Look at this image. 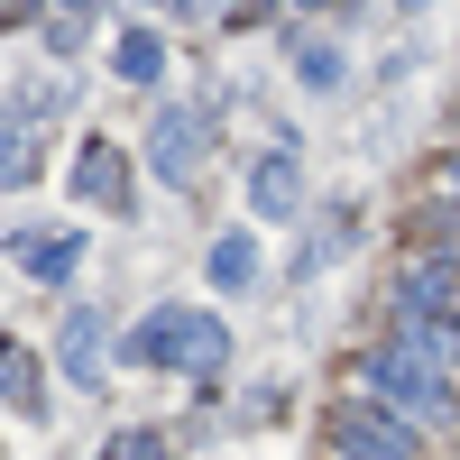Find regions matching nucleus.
Segmentation results:
<instances>
[{
	"instance_id": "1",
	"label": "nucleus",
	"mask_w": 460,
	"mask_h": 460,
	"mask_svg": "<svg viewBox=\"0 0 460 460\" xmlns=\"http://www.w3.org/2000/svg\"><path fill=\"white\" fill-rule=\"evenodd\" d=\"M129 359L212 377V368L230 359V332H221V314H203V304H157V314H147V323L129 332Z\"/></svg>"
},
{
	"instance_id": "13",
	"label": "nucleus",
	"mask_w": 460,
	"mask_h": 460,
	"mask_svg": "<svg viewBox=\"0 0 460 460\" xmlns=\"http://www.w3.org/2000/svg\"><path fill=\"white\" fill-rule=\"evenodd\" d=\"M65 267H84V240H74V230H56V240H28V277H65Z\"/></svg>"
},
{
	"instance_id": "3",
	"label": "nucleus",
	"mask_w": 460,
	"mask_h": 460,
	"mask_svg": "<svg viewBox=\"0 0 460 460\" xmlns=\"http://www.w3.org/2000/svg\"><path fill=\"white\" fill-rule=\"evenodd\" d=\"M203 111H157V129H147V166L166 184H203Z\"/></svg>"
},
{
	"instance_id": "8",
	"label": "nucleus",
	"mask_w": 460,
	"mask_h": 460,
	"mask_svg": "<svg viewBox=\"0 0 460 460\" xmlns=\"http://www.w3.org/2000/svg\"><path fill=\"white\" fill-rule=\"evenodd\" d=\"M157 65H166L157 28H120L111 37V74H120V84H157Z\"/></svg>"
},
{
	"instance_id": "14",
	"label": "nucleus",
	"mask_w": 460,
	"mask_h": 460,
	"mask_svg": "<svg viewBox=\"0 0 460 460\" xmlns=\"http://www.w3.org/2000/svg\"><path fill=\"white\" fill-rule=\"evenodd\" d=\"M175 451V433H157V424H138V433H120V442H111L102 460H166Z\"/></svg>"
},
{
	"instance_id": "15",
	"label": "nucleus",
	"mask_w": 460,
	"mask_h": 460,
	"mask_svg": "<svg viewBox=\"0 0 460 460\" xmlns=\"http://www.w3.org/2000/svg\"><path fill=\"white\" fill-rule=\"evenodd\" d=\"M304 84L332 93V84H341V47H304Z\"/></svg>"
},
{
	"instance_id": "9",
	"label": "nucleus",
	"mask_w": 460,
	"mask_h": 460,
	"mask_svg": "<svg viewBox=\"0 0 460 460\" xmlns=\"http://www.w3.org/2000/svg\"><path fill=\"white\" fill-rule=\"evenodd\" d=\"M37 175V129L28 111H0V184H28Z\"/></svg>"
},
{
	"instance_id": "16",
	"label": "nucleus",
	"mask_w": 460,
	"mask_h": 460,
	"mask_svg": "<svg viewBox=\"0 0 460 460\" xmlns=\"http://www.w3.org/2000/svg\"><path fill=\"white\" fill-rule=\"evenodd\" d=\"M184 10H194V19H221V10H230V0H184Z\"/></svg>"
},
{
	"instance_id": "2",
	"label": "nucleus",
	"mask_w": 460,
	"mask_h": 460,
	"mask_svg": "<svg viewBox=\"0 0 460 460\" xmlns=\"http://www.w3.org/2000/svg\"><path fill=\"white\" fill-rule=\"evenodd\" d=\"M368 387L387 396L405 424H442V414H451V377H442V359L424 350V341H387V350H368Z\"/></svg>"
},
{
	"instance_id": "5",
	"label": "nucleus",
	"mask_w": 460,
	"mask_h": 460,
	"mask_svg": "<svg viewBox=\"0 0 460 460\" xmlns=\"http://www.w3.org/2000/svg\"><path fill=\"white\" fill-rule=\"evenodd\" d=\"M74 203L129 212V157H120L111 138H84V157H74Z\"/></svg>"
},
{
	"instance_id": "12",
	"label": "nucleus",
	"mask_w": 460,
	"mask_h": 460,
	"mask_svg": "<svg viewBox=\"0 0 460 460\" xmlns=\"http://www.w3.org/2000/svg\"><path fill=\"white\" fill-rule=\"evenodd\" d=\"M442 295H451V286H442V267H414V277L396 286V314H405V323H414V314L433 323V314H442Z\"/></svg>"
},
{
	"instance_id": "11",
	"label": "nucleus",
	"mask_w": 460,
	"mask_h": 460,
	"mask_svg": "<svg viewBox=\"0 0 460 460\" xmlns=\"http://www.w3.org/2000/svg\"><path fill=\"white\" fill-rule=\"evenodd\" d=\"M0 405H37V359H28V341H0Z\"/></svg>"
},
{
	"instance_id": "6",
	"label": "nucleus",
	"mask_w": 460,
	"mask_h": 460,
	"mask_svg": "<svg viewBox=\"0 0 460 460\" xmlns=\"http://www.w3.org/2000/svg\"><path fill=\"white\" fill-rule=\"evenodd\" d=\"M249 212H258V221H295V212H304V175H295V157H267V166L249 175Z\"/></svg>"
},
{
	"instance_id": "17",
	"label": "nucleus",
	"mask_w": 460,
	"mask_h": 460,
	"mask_svg": "<svg viewBox=\"0 0 460 460\" xmlns=\"http://www.w3.org/2000/svg\"><path fill=\"white\" fill-rule=\"evenodd\" d=\"M74 10H84V0H74Z\"/></svg>"
},
{
	"instance_id": "7",
	"label": "nucleus",
	"mask_w": 460,
	"mask_h": 460,
	"mask_svg": "<svg viewBox=\"0 0 460 460\" xmlns=\"http://www.w3.org/2000/svg\"><path fill=\"white\" fill-rule=\"evenodd\" d=\"M56 350H65V377H74V387H102V314H74Z\"/></svg>"
},
{
	"instance_id": "4",
	"label": "nucleus",
	"mask_w": 460,
	"mask_h": 460,
	"mask_svg": "<svg viewBox=\"0 0 460 460\" xmlns=\"http://www.w3.org/2000/svg\"><path fill=\"white\" fill-rule=\"evenodd\" d=\"M341 460H424L405 433V414L387 405H341Z\"/></svg>"
},
{
	"instance_id": "10",
	"label": "nucleus",
	"mask_w": 460,
	"mask_h": 460,
	"mask_svg": "<svg viewBox=\"0 0 460 460\" xmlns=\"http://www.w3.org/2000/svg\"><path fill=\"white\" fill-rule=\"evenodd\" d=\"M212 286H230V295H240V286H258V240H249V230L212 240Z\"/></svg>"
}]
</instances>
